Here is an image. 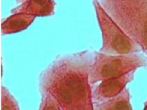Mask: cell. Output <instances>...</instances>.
Wrapping results in <instances>:
<instances>
[{
  "label": "cell",
  "mask_w": 147,
  "mask_h": 110,
  "mask_svg": "<svg viewBox=\"0 0 147 110\" xmlns=\"http://www.w3.org/2000/svg\"><path fill=\"white\" fill-rule=\"evenodd\" d=\"M95 52L87 50L57 57L40 74V92L53 94L61 110H94L89 76Z\"/></svg>",
  "instance_id": "obj_1"
},
{
  "label": "cell",
  "mask_w": 147,
  "mask_h": 110,
  "mask_svg": "<svg viewBox=\"0 0 147 110\" xmlns=\"http://www.w3.org/2000/svg\"><path fill=\"white\" fill-rule=\"evenodd\" d=\"M117 24L147 55V0H98Z\"/></svg>",
  "instance_id": "obj_2"
},
{
  "label": "cell",
  "mask_w": 147,
  "mask_h": 110,
  "mask_svg": "<svg viewBox=\"0 0 147 110\" xmlns=\"http://www.w3.org/2000/svg\"><path fill=\"white\" fill-rule=\"evenodd\" d=\"M102 37L99 52L106 55H127L143 51L140 45L132 39L110 17L98 0H93Z\"/></svg>",
  "instance_id": "obj_3"
},
{
  "label": "cell",
  "mask_w": 147,
  "mask_h": 110,
  "mask_svg": "<svg viewBox=\"0 0 147 110\" xmlns=\"http://www.w3.org/2000/svg\"><path fill=\"white\" fill-rule=\"evenodd\" d=\"M147 66V60L136 54L106 55L95 52V58L89 76L90 84L122 76L133 70Z\"/></svg>",
  "instance_id": "obj_4"
},
{
  "label": "cell",
  "mask_w": 147,
  "mask_h": 110,
  "mask_svg": "<svg viewBox=\"0 0 147 110\" xmlns=\"http://www.w3.org/2000/svg\"><path fill=\"white\" fill-rule=\"evenodd\" d=\"M136 70L122 76L102 80L99 83L92 84L93 103L104 101L119 94L126 88L128 83L134 80Z\"/></svg>",
  "instance_id": "obj_5"
},
{
  "label": "cell",
  "mask_w": 147,
  "mask_h": 110,
  "mask_svg": "<svg viewBox=\"0 0 147 110\" xmlns=\"http://www.w3.org/2000/svg\"><path fill=\"white\" fill-rule=\"evenodd\" d=\"M56 5L54 0H26L12 9L11 13H25L36 17L51 16L55 13Z\"/></svg>",
  "instance_id": "obj_6"
},
{
  "label": "cell",
  "mask_w": 147,
  "mask_h": 110,
  "mask_svg": "<svg viewBox=\"0 0 147 110\" xmlns=\"http://www.w3.org/2000/svg\"><path fill=\"white\" fill-rule=\"evenodd\" d=\"M35 18V15L25 13L12 14L2 23V34H13L24 30L32 24Z\"/></svg>",
  "instance_id": "obj_7"
},
{
  "label": "cell",
  "mask_w": 147,
  "mask_h": 110,
  "mask_svg": "<svg viewBox=\"0 0 147 110\" xmlns=\"http://www.w3.org/2000/svg\"><path fill=\"white\" fill-rule=\"evenodd\" d=\"M93 106L94 110H132L129 92L126 88L117 95Z\"/></svg>",
  "instance_id": "obj_8"
},
{
  "label": "cell",
  "mask_w": 147,
  "mask_h": 110,
  "mask_svg": "<svg viewBox=\"0 0 147 110\" xmlns=\"http://www.w3.org/2000/svg\"><path fill=\"white\" fill-rule=\"evenodd\" d=\"M42 99L39 110H61L60 104L57 99L49 91L40 92Z\"/></svg>",
  "instance_id": "obj_9"
},
{
  "label": "cell",
  "mask_w": 147,
  "mask_h": 110,
  "mask_svg": "<svg viewBox=\"0 0 147 110\" xmlns=\"http://www.w3.org/2000/svg\"><path fill=\"white\" fill-rule=\"evenodd\" d=\"M18 102L9 90L4 87H1V110H19Z\"/></svg>",
  "instance_id": "obj_10"
},
{
  "label": "cell",
  "mask_w": 147,
  "mask_h": 110,
  "mask_svg": "<svg viewBox=\"0 0 147 110\" xmlns=\"http://www.w3.org/2000/svg\"><path fill=\"white\" fill-rule=\"evenodd\" d=\"M144 110H147V101L144 103Z\"/></svg>",
  "instance_id": "obj_11"
},
{
  "label": "cell",
  "mask_w": 147,
  "mask_h": 110,
  "mask_svg": "<svg viewBox=\"0 0 147 110\" xmlns=\"http://www.w3.org/2000/svg\"><path fill=\"white\" fill-rule=\"evenodd\" d=\"M17 1V2H18V3H23V2H24V1H26V0H16Z\"/></svg>",
  "instance_id": "obj_12"
}]
</instances>
